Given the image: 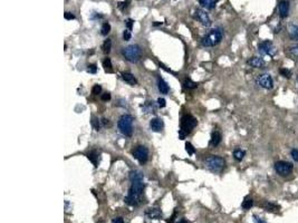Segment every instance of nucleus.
Segmentation results:
<instances>
[{
  "label": "nucleus",
  "mask_w": 298,
  "mask_h": 223,
  "mask_svg": "<svg viewBox=\"0 0 298 223\" xmlns=\"http://www.w3.org/2000/svg\"><path fill=\"white\" fill-rule=\"evenodd\" d=\"M144 190V183L143 180L132 181V185L129 188V194L125 197V202L129 205H137L141 201V195Z\"/></svg>",
  "instance_id": "f257e3e1"
},
{
  "label": "nucleus",
  "mask_w": 298,
  "mask_h": 223,
  "mask_svg": "<svg viewBox=\"0 0 298 223\" xmlns=\"http://www.w3.org/2000/svg\"><path fill=\"white\" fill-rule=\"evenodd\" d=\"M224 38V32L221 28H214L204 35L201 39V44L204 47H214Z\"/></svg>",
  "instance_id": "f03ea898"
},
{
  "label": "nucleus",
  "mask_w": 298,
  "mask_h": 223,
  "mask_svg": "<svg viewBox=\"0 0 298 223\" xmlns=\"http://www.w3.org/2000/svg\"><path fill=\"white\" fill-rule=\"evenodd\" d=\"M196 124H198L196 118L193 117L192 115H190V114H187L181 118L180 131H179V135H180L181 140H183L187 135L191 133L192 129L196 126Z\"/></svg>",
  "instance_id": "7ed1b4c3"
},
{
  "label": "nucleus",
  "mask_w": 298,
  "mask_h": 223,
  "mask_svg": "<svg viewBox=\"0 0 298 223\" xmlns=\"http://www.w3.org/2000/svg\"><path fill=\"white\" fill-rule=\"evenodd\" d=\"M118 129L124 136H132L133 134V117L129 114L122 115L117 123Z\"/></svg>",
  "instance_id": "20e7f679"
},
{
  "label": "nucleus",
  "mask_w": 298,
  "mask_h": 223,
  "mask_svg": "<svg viewBox=\"0 0 298 223\" xmlns=\"http://www.w3.org/2000/svg\"><path fill=\"white\" fill-rule=\"evenodd\" d=\"M204 165L209 171L213 173H220L226 166V161L224 157L218 156V155H211L205 160Z\"/></svg>",
  "instance_id": "39448f33"
},
{
  "label": "nucleus",
  "mask_w": 298,
  "mask_h": 223,
  "mask_svg": "<svg viewBox=\"0 0 298 223\" xmlns=\"http://www.w3.org/2000/svg\"><path fill=\"white\" fill-rule=\"evenodd\" d=\"M122 54H123L124 58L127 62H129V63H136L141 58L142 50L141 48H140V46H137V45H129L127 47L123 48Z\"/></svg>",
  "instance_id": "423d86ee"
},
{
  "label": "nucleus",
  "mask_w": 298,
  "mask_h": 223,
  "mask_svg": "<svg viewBox=\"0 0 298 223\" xmlns=\"http://www.w3.org/2000/svg\"><path fill=\"white\" fill-rule=\"evenodd\" d=\"M258 50L260 55H267L274 57L275 54L277 53V49L275 47V45L271 43L270 40H263L258 45Z\"/></svg>",
  "instance_id": "0eeeda50"
},
{
  "label": "nucleus",
  "mask_w": 298,
  "mask_h": 223,
  "mask_svg": "<svg viewBox=\"0 0 298 223\" xmlns=\"http://www.w3.org/2000/svg\"><path fill=\"white\" fill-rule=\"evenodd\" d=\"M293 167H294L293 164L287 161H278L275 163V171L281 176L289 175L293 171Z\"/></svg>",
  "instance_id": "6e6552de"
},
{
  "label": "nucleus",
  "mask_w": 298,
  "mask_h": 223,
  "mask_svg": "<svg viewBox=\"0 0 298 223\" xmlns=\"http://www.w3.org/2000/svg\"><path fill=\"white\" fill-rule=\"evenodd\" d=\"M133 156L134 158H136L138 161V163L141 165L145 164L147 162V158H149V149L143 145H138L133 151Z\"/></svg>",
  "instance_id": "1a4fd4ad"
},
{
  "label": "nucleus",
  "mask_w": 298,
  "mask_h": 223,
  "mask_svg": "<svg viewBox=\"0 0 298 223\" xmlns=\"http://www.w3.org/2000/svg\"><path fill=\"white\" fill-rule=\"evenodd\" d=\"M257 84L265 89H271L274 87V79L269 74H260L257 77Z\"/></svg>",
  "instance_id": "9d476101"
},
{
  "label": "nucleus",
  "mask_w": 298,
  "mask_h": 223,
  "mask_svg": "<svg viewBox=\"0 0 298 223\" xmlns=\"http://www.w3.org/2000/svg\"><path fill=\"white\" fill-rule=\"evenodd\" d=\"M194 17H196V19L200 21L201 24L205 26V27H209V26H211V19H210V17L207 12L202 10V9H196V12H194Z\"/></svg>",
  "instance_id": "9b49d317"
},
{
  "label": "nucleus",
  "mask_w": 298,
  "mask_h": 223,
  "mask_svg": "<svg viewBox=\"0 0 298 223\" xmlns=\"http://www.w3.org/2000/svg\"><path fill=\"white\" fill-rule=\"evenodd\" d=\"M278 12L281 18H286L289 15V2L287 0H280L278 4Z\"/></svg>",
  "instance_id": "f8f14e48"
},
{
  "label": "nucleus",
  "mask_w": 298,
  "mask_h": 223,
  "mask_svg": "<svg viewBox=\"0 0 298 223\" xmlns=\"http://www.w3.org/2000/svg\"><path fill=\"white\" fill-rule=\"evenodd\" d=\"M145 215L153 220H159L162 218V211L159 207H150L145 211Z\"/></svg>",
  "instance_id": "ddd939ff"
},
{
  "label": "nucleus",
  "mask_w": 298,
  "mask_h": 223,
  "mask_svg": "<svg viewBox=\"0 0 298 223\" xmlns=\"http://www.w3.org/2000/svg\"><path fill=\"white\" fill-rule=\"evenodd\" d=\"M150 127L154 132H161L162 129H163V127H164V123H163V121H162L161 118L159 117L152 118L151 122H150Z\"/></svg>",
  "instance_id": "4468645a"
},
{
  "label": "nucleus",
  "mask_w": 298,
  "mask_h": 223,
  "mask_svg": "<svg viewBox=\"0 0 298 223\" xmlns=\"http://www.w3.org/2000/svg\"><path fill=\"white\" fill-rule=\"evenodd\" d=\"M248 65H250L254 68H263L266 66V62L261 57H251L248 60Z\"/></svg>",
  "instance_id": "2eb2a0df"
},
{
  "label": "nucleus",
  "mask_w": 298,
  "mask_h": 223,
  "mask_svg": "<svg viewBox=\"0 0 298 223\" xmlns=\"http://www.w3.org/2000/svg\"><path fill=\"white\" fill-rule=\"evenodd\" d=\"M286 55L291 59H298V44L291 45L286 48Z\"/></svg>",
  "instance_id": "dca6fc26"
},
{
  "label": "nucleus",
  "mask_w": 298,
  "mask_h": 223,
  "mask_svg": "<svg viewBox=\"0 0 298 223\" xmlns=\"http://www.w3.org/2000/svg\"><path fill=\"white\" fill-rule=\"evenodd\" d=\"M122 78H123L124 82L127 83V84L131 85V86H134V85H136L137 84V80H136V78L134 77V75L129 73V71L123 73V74H122Z\"/></svg>",
  "instance_id": "f3484780"
},
{
  "label": "nucleus",
  "mask_w": 298,
  "mask_h": 223,
  "mask_svg": "<svg viewBox=\"0 0 298 223\" xmlns=\"http://www.w3.org/2000/svg\"><path fill=\"white\" fill-rule=\"evenodd\" d=\"M288 35L293 40H298V25L290 24L288 26Z\"/></svg>",
  "instance_id": "a211bd4d"
},
{
  "label": "nucleus",
  "mask_w": 298,
  "mask_h": 223,
  "mask_svg": "<svg viewBox=\"0 0 298 223\" xmlns=\"http://www.w3.org/2000/svg\"><path fill=\"white\" fill-rule=\"evenodd\" d=\"M87 155V158L94 164V166H98V157H99V154L96 149H92L90 152L86 154Z\"/></svg>",
  "instance_id": "6ab92c4d"
},
{
  "label": "nucleus",
  "mask_w": 298,
  "mask_h": 223,
  "mask_svg": "<svg viewBox=\"0 0 298 223\" xmlns=\"http://www.w3.org/2000/svg\"><path fill=\"white\" fill-rule=\"evenodd\" d=\"M157 88L160 90V93L161 94H164L166 95L169 93V85H168V83L165 82L163 78H159V82H157Z\"/></svg>",
  "instance_id": "aec40b11"
},
{
  "label": "nucleus",
  "mask_w": 298,
  "mask_h": 223,
  "mask_svg": "<svg viewBox=\"0 0 298 223\" xmlns=\"http://www.w3.org/2000/svg\"><path fill=\"white\" fill-rule=\"evenodd\" d=\"M221 142V134L219 132H213L211 135V140H210V145L211 146H218Z\"/></svg>",
  "instance_id": "412c9836"
},
{
  "label": "nucleus",
  "mask_w": 298,
  "mask_h": 223,
  "mask_svg": "<svg viewBox=\"0 0 298 223\" xmlns=\"http://www.w3.org/2000/svg\"><path fill=\"white\" fill-rule=\"evenodd\" d=\"M218 0H199V4L205 9H213Z\"/></svg>",
  "instance_id": "4be33fe9"
},
{
  "label": "nucleus",
  "mask_w": 298,
  "mask_h": 223,
  "mask_svg": "<svg viewBox=\"0 0 298 223\" xmlns=\"http://www.w3.org/2000/svg\"><path fill=\"white\" fill-rule=\"evenodd\" d=\"M103 67H104V69L106 71H108V73H112L113 71V65H112V60L111 58H105L104 59V62H103Z\"/></svg>",
  "instance_id": "5701e85b"
},
{
  "label": "nucleus",
  "mask_w": 298,
  "mask_h": 223,
  "mask_svg": "<svg viewBox=\"0 0 298 223\" xmlns=\"http://www.w3.org/2000/svg\"><path fill=\"white\" fill-rule=\"evenodd\" d=\"M183 85H184V87L185 88H188V89H194V88L198 87V84L194 83L192 79H190V78H185Z\"/></svg>",
  "instance_id": "b1692460"
},
{
  "label": "nucleus",
  "mask_w": 298,
  "mask_h": 223,
  "mask_svg": "<svg viewBox=\"0 0 298 223\" xmlns=\"http://www.w3.org/2000/svg\"><path fill=\"white\" fill-rule=\"evenodd\" d=\"M129 180L135 181V180H143V174L140 171H132L129 173Z\"/></svg>",
  "instance_id": "393cba45"
},
{
  "label": "nucleus",
  "mask_w": 298,
  "mask_h": 223,
  "mask_svg": "<svg viewBox=\"0 0 298 223\" xmlns=\"http://www.w3.org/2000/svg\"><path fill=\"white\" fill-rule=\"evenodd\" d=\"M245 155H246V152L242 151V149H235V151H233V157H235L237 161H239V162L243 160Z\"/></svg>",
  "instance_id": "a878e982"
},
{
  "label": "nucleus",
  "mask_w": 298,
  "mask_h": 223,
  "mask_svg": "<svg viewBox=\"0 0 298 223\" xmlns=\"http://www.w3.org/2000/svg\"><path fill=\"white\" fill-rule=\"evenodd\" d=\"M252 205H254V200L251 199V197H246L245 201L242 202V209L243 210H249Z\"/></svg>",
  "instance_id": "bb28decb"
},
{
  "label": "nucleus",
  "mask_w": 298,
  "mask_h": 223,
  "mask_svg": "<svg viewBox=\"0 0 298 223\" xmlns=\"http://www.w3.org/2000/svg\"><path fill=\"white\" fill-rule=\"evenodd\" d=\"M111 48H112V41H111V39H106L103 44V51L105 54H110Z\"/></svg>",
  "instance_id": "cd10ccee"
},
{
  "label": "nucleus",
  "mask_w": 298,
  "mask_h": 223,
  "mask_svg": "<svg viewBox=\"0 0 298 223\" xmlns=\"http://www.w3.org/2000/svg\"><path fill=\"white\" fill-rule=\"evenodd\" d=\"M101 122L102 121H99L97 117H95V116H93L92 117V125H93V127H94L96 131H99L101 129Z\"/></svg>",
  "instance_id": "c85d7f7f"
},
{
  "label": "nucleus",
  "mask_w": 298,
  "mask_h": 223,
  "mask_svg": "<svg viewBox=\"0 0 298 223\" xmlns=\"http://www.w3.org/2000/svg\"><path fill=\"white\" fill-rule=\"evenodd\" d=\"M110 32H111V25L108 24V23H105V24H103L102 29H101V34H102L103 36H106Z\"/></svg>",
  "instance_id": "c756f323"
},
{
  "label": "nucleus",
  "mask_w": 298,
  "mask_h": 223,
  "mask_svg": "<svg viewBox=\"0 0 298 223\" xmlns=\"http://www.w3.org/2000/svg\"><path fill=\"white\" fill-rule=\"evenodd\" d=\"M185 149H187V152H188L189 155H193L194 153H196V149L193 147V145L190 143V142H187L185 143Z\"/></svg>",
  "instance_id": "7c9ffc66"
},
{
  "label": "nucleus",
  "mask_w": 298,
  "mask_h": 223,
  "mask_svg": "<svg viewBox=\"0 0 298 223\" xmlns=\"http://www.w3.org/2000/svg\"><path fill=\"white\" fill-rule=\"evenodd\" d=\"M266 210L269 212H277L279 210V207L277 205H275L272 203H267L266 204Z\"/></svg>",
  "instance_id": "2f4dec72"
},
{
  "label": "nucleus",
  "mask_w": 298,
  "mask_h": 223,
  "mask_svg": "<svg viewBox=\"0 0 298 223\" xmlns=\"http://www.w3.org/2000/svg\"><path fill=\"white\" fill-rule=\"evenodd\" d=\"M279 73H280L285 78H290V76H291V71L286 69V68H281V69L279 71Z\"/></svg>",
  "instance_id": "473e14b6"
},
{
  "label": "nucleus",
  "mask_w": 298,
  "mask_h": 223,
  "mask_svg": "<svg viewBox=\"0 0 298 223\" xmlns=\"http://www.w3.org/2000/svg\"><path fill=\"white\" fill-rule=\"evenodd\" d=\"M96 71H97V67H96L95 64L90 65L88 68H87V73H90V74H96Z\"/></svg>",
  "instance_id": "72a5a7b5"
},
{
  "label": "nucleus",
  "mask_w": 298,
  "mask_h": 223,
  "mask_svg": "<svg viewBox=\"0 0 298 223\" xmlns=\"http://www.w3.org/2000/svg\"><path fill=\"white\" fill-rule=\"evenodd\" d=\"M101 92H102V86H101V85H95V86L93 87V89H92V94L98 95Z\"/></svg>",
  "instance_id": "f704fd0d"
},
{
  "label": "nucleus",
  "mask_w": 298,
  "mask_h": 223,
  "mask_svg": "<svg viewBox=\"0 0 298 223\" xmlns=\"http://www.w3.org/2000/svg\"><path fill=\"white\" fill-rule=\"evenodd\" d=\"M131 37H132V35H131V30H129V29L124 30V32H123V38H124V40L127 41V40L131 39Z\"/></svg>",
  "instance_id": "c9c22d12"
},
{
  "label": "nucleus",
  "mask_w": 298,
  "mask_h": 223,
  "mask_svg": "<svg viewBox=\"0 0 298 223\" xmlns=\"http://www.w3.org/2000/svg\"><path fill=\"white\" fill-rule=\"evenodd\" d=\"M125 25H126V27H127V29L129 30H132V28H133V25H134V20L133 19H126L125 20Z\"/></svg>",
  "instance_id": "e433bc0d"
},
{
  "label": "nucleus",
  "mask_w": 298,
  "mask_h": 223,
  "mask_svg": "<svg viewBox=\"0 0 298 223\" xmlns=\"http://www.w3.org/2000/svg\"><path fill=\"white\" fill-rule=\"evenodd\" d=\"M129 0H126V1H123V2H118V8L121 9V10H124V9L129 6Z\"/></svg>",
  "instance_id": "4c0bfd02"
},
{
  "label": "nucleus",
  "mask_w": 298,
  "mask_h": 223,
  "mask_svg": "<svg viewBox=\"0 0 298 223\" xmlns=\"http://www.w3.org/2000/svg\"><path fill=\"white\" fill-rule=\"evenodd\" d=\"M64 17H65V19H67V20H71V19H75V16L71 14V12H68V11H66L65 14H64Z\"/></svg>",
  "instance_id": "58836bf2"
},
{
  "label": "nucleus",
  "mask_w": 298,
  "mask_h": 223,
  "mask_svg": "<svg viewBox=\"0 0 298 223\" xmlns=\"http://www.w3.org/2000/svg\"><path fill=\"white\" fill-rule=\"evenodd\" d=\"M291 157L294 158V161H296V162H298V149H293L291 151Z\"/></svg>",
  "instance_id": "ea45409f"
},
{
  "label": "nucleus",
  "mask_w": 298,
  "mask_h": 223,
  "mask_svg": "<svg viewBox=\"0 0 298 223\" xmlns=\"http://www.w3.org/2000/svg\"><path fill=\"white\" fill-rule=\"evenodd\" d=\"M157 104H159L160 107L163 108V107H165V105H166V102H165L164 98H159V99H157Z\"/></svg>",
  "instance_id": "a19ab883"
},
{
  "label": "nucleus",
  "mask_w": 298,
  "mask_h": 223,
  "mask_svg": "<svg viewBox=\"0 0 298 223\" xmlns=\"http://www.w3.org/2000/svg\"><path fill=\"white\" fill-rule=\"evenodd\" d=\"M110 99H111V94L110 93H104V94L102 95V101L107 102V101H110Z\"/></svg>",
  "instance_id": "79ce46f5"
},
{
  "label": "nucleus",
  "mask_w": 298,
  "mask_h": 223,
  "mask_svg": "<svg viewBox=\"0 0 298 223\" xmlns=\"http://www.w3.org/2000/svg\"><path fill=\"white\" fill-rule=\"evenodd\" d=\"M254 221H255V223H267V222H265L263 219L258 218L257 215H254Z\"/></svg>",
  "instance_id": "37998d69"
},
{
  "label": "nucleus",
  "mask_w": 298,
  "mask_h": 223,
  "mask_svg": "<svg viewBox=\"0 0 298 223\" xmlns=\"http://www.w3.org/2000/svg\"><path fill=\"white\" fill-rule=\"evenodd\" d=\"M112 223H124V220H123V218H115V219H113Z\"/></svg>",
  "instance_id": "c03bdc74"
},
{
  "label": "nucleus",
  "mask_w": 298,
  "mask_h": 223,
  "mask_svg": "<svg viewBox=\"0 0 298 223\" xmlns=\"http://www.w3.org/2000/svg\"><path fill=\"white\" fill-rule=\"evenodd\" d=\"M102 124L104 126H107L110 124V122H108V119H106V118H102Z\"/></svg>",
  "instance_id": "a18cd8bd"
},
{
  "label": "nucleus",
  "mask_w": 298,
  "mask_h": 223,
  "mask_svg": "<svg viewBox=\"0 0 298 223\" xmlns=\"http://www.w3.org/2000/svg\"><path fill=\"white\" fill-rule=\"evenodd\" d=\"M177 223H188V222H187V220L182 219V220H181V221H179V222H177Z\"/></svg>",
  "instance_id": "49530a36"
},
{
  "label": "nucleus",
  "mask_w": 298,
  "mask_h": 223,
  "mask_svg": "<svg viewBox=\"0 0 298 223\" xmlns=\"http://www.w3.org/2000/svg\"><path fill=\"white\" fill-rule=\"evenodd\" d=\"M153 25H154V26H160V25H162V23H157V21H155Z\"/></svg>",
  "instance_id": "de8ad7c7"
}]
</instances>
